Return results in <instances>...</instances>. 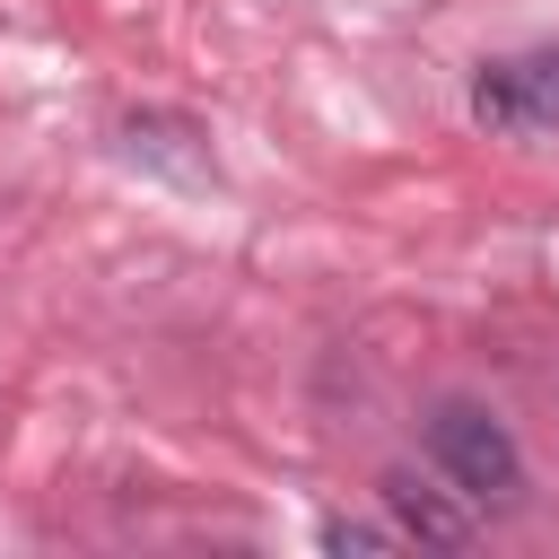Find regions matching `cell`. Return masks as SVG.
<instances>
[{
    "label": "cell",
    "instance_id": "7a4b0ae2",
    "mask_svg": "<svg viewBox=\"0 0 559 559\" xmlns=\"http://www.w3.org/2000/svg\"><path fill=\"white\" fill-rule=\"evenodd\" d=\"M472 114H480L489 131H550V122H559V44L515 52V61H480Z\"/></svg>",
    "mask_w": 559,
    "mask_h": 559
},
{
    "label": "cell",
    "instance_id": "3957f363",
    "mask_svg": "<svg viewBox=\"0 0 559 559\" xmlns=\"http://www.w3.org/2000/svg\"><path fill=\"white\" fill-rule=\"evenodd\" d=\"M384 507H393V515H402V533H419L428 550H454V542L472 533V524H463V515H454L437 489H419L411 472H384Z\"/></svg>",
    "mask_w": 559,
    "mask_h": 559
},
{
    "label": "cell",
    "instance_id": "277c9868",
    "mask_svg": "<svg viewBox=\"0 0 559 559\" xmlns=\"http://www.w3.org/2000/svg\"><path fill=\"white\" fill-rule=\"evenodd\" d=\"M323 550H384V533H376V524H341V515H332V524H323Z\"/></svg>",
    "mask_w": 559,
    "mask_h": 559
},
{
    "label": "cell",
    "instance_id": "6da1fadb",
    "mask_svg": "<svg viewBox=\"0 0 559 559\" xmlns=\"http://www.w3.org/2000/svg\"><path fill=\"white\" fill-rule=\"evenodd\" d=\"M428 454L472 507H515V489H524V454L480 402H437L428 411Z\"/></svg>",
    "mask_w": 559,
    "mask_h": 559
}]
</instances>
